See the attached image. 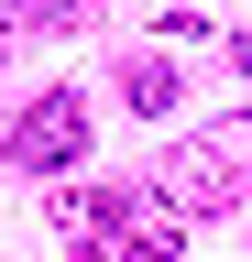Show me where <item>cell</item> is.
<instances>
[{"instance_id": "6da1fadb", "label": "cell", "mask_w": 252, "mask_h": 262, "mask_svg": "<svg viewBox=\"0 0 252 262\" xmlns=\"http://www.w3.org/2000/svg\"><path fill=\"white\" fill-rule=\"evenodd\" d=\"M55 219H66V251L77 262H176L186 251V219H153L143 196H55Z\"/></svg>"}, {"instance_id": "7a4b0ae2", "label": "cell", "mask_w": 252, "mask_h": 262, "mask_svg": "<svg viewBox=\"0 0 252 262\" xmlns=\"http://www.w3.org/2000/svg\"><path fill=\"white\" fill-rule=\"evenodd\" d=\"M77 153H88V98L77 88H44L33 110L11 120V164H22V175H66Z\"/></svg>"}, {"instance_id": "3957f363", "label": "cell", "mask_w": 252, "mask_h": 262, "mask_svg": "<svg viewBox=\"0 0 252 262\" xmlns=\"http://www.w3.org/2000/svg\"><path fill=\"white\" fill-rule=\"evenodd\" d=\"M165 196H176V208L186 219H219V208H230V142H208V153H165Z\"/></svg>"}, {"instance_id": "277c9868", "label": "cell", "mask_w": 252, "mask_h": 262, "mask_svg": "<svg viewBox=\"0 0 252 262\" xmlns=\"http://www.w3.org/2000/svg\"><path fill=\"white\" fill-rule=\"evenodd\" d=\"M121 98H132V110H176V66H165V55H143L132 77H121Z\"/></svg>"}]
</instances>
